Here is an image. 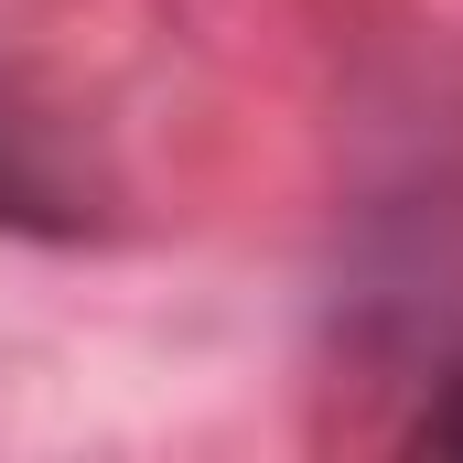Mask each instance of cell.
Here are the masks:
<instances>
[{
  "label": "cell",
  "instance_id": "cell-1",
  "mask_svg": "<svg viewBox=\"0 0 463 463\" xmlns=\"http://www.w3.org/2000/svg\"><path fill=\"white\" fill-rule=\"evenodd\" d=\"M0 227H33V237L87 227V194H76V173H65L54 129L22 109L11 87H0Z\"/></svg>",
  "mask_w": 463,
  "mask_h": 463
}]
</instances>
